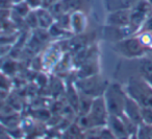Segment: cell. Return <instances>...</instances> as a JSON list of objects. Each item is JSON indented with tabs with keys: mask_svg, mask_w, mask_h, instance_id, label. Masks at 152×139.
Masks as SVG:
<instances>
[{
	"mask_svg": "<svg viewBox=\"0 0 152 139\" xmlns=\"http://www.w3.org/2000/svg\"><path fill=\"white\" fill-rule=\"evenodd\" d=\"M127 94L123 91L120 85L110 84L107 86L105 92L103 94V98L105 101L107 112L112 116L121 117L124 113L125 101Z\"/></svg>",
	"mask_w": 152,
	"mask_h": 139,
	"instance_id": "cell-1",
	"label": "cell"
},
{
	"mask_svg": "<svg viewBox=\"0 0 152 139\" xmlns=\"http://www.w3.org/2000/svg\"><path fill=\"white\" fill-rule=\"evenodd\" d=\"M127 93L128 96L142 106V108L152 110V89L144 81L134 78H130L127 85Z\"/></svg>",
	"mask_w": 152,
	"mask_h": 139,
	"instance_id": "cell-2",
	"label": "cell"
},
{
	"mask_svg": "<svg viewBox=\"0 0 152 139\" xmlns=\"http://www.w3.org/2000/svg\"><path fill=\"white\" fill-rule=\"evenodd\" d=\"M74 85L80 94H85L92 98L102 96L108 86L99 74L86 78H77Z\"/></svg>",
	"mask_w": 152,
	"mask_h": 139,
	"instance_id": "cell-3",
	"label": "cell"
},
{
	"mask_svg": "<svg viewBox=\"0 0 152 139\" xmlns=\"http://www.w3.org/2000/svg\"><path fill=\"white\" fill-rule=\"evenodd\" d=\"M87 116L90 119L91 126H102L107 124L110 114L107 112V108H106L103 95L95 97L93 99L90 111L87 114Z\"/></svg>",
	"mask_w": 152,
	"mask_h": 139,
	"instance_id": "cell-4",
	"label": "cell"
},
{
	"mask_svg": "<svg viewBox=\"0 0 152 139\" xmlns=\"http://www.w3.org/2000/svg\"><path fill=\"white\" fill-rule=\"evenodd\" d=\"M115 50L126 58H137L144 53V45L137 37H127L118 41Z\"/></svg>",
	"mask_w": 152,
	"mask_h": 139,
	"instance_id": "cell-5",
	"label": "cell"
},
{
	"mask_svg": "<svg viewBox=\"0 0 152 139\" xmlns=\"http://www.w3.org/2000/svg\"><path fill=\"white\" fill-rule=\"evenodd\" d=\"M64 53H65L64 52V49L61 47V45H59V42L49 45L45 49L43 55H40L43 65V70H46V71L54 70V68L56 67L58 62L61 61Z\"/></svg>",
	"mask_w": 152,
	"mask_h": 139,
	"instance_id": "cell-6",
	"label": "cell"
},
{
	"mask_svg": "<svg viewBox=\"0 0 152 139\" xmlns=\"http://www.w3.org/2000/svg\"><path fill=\"white\" fill-rule=\"evenodd\" d=\"M106 25L113 27H126L130 23V10H120L107 13Z\"/></svg>",
	"mask_w": 152,
	"mask_h": 139,
	"instance_id": "cell-7",
	"label": "cell"
},
{
	"mask_svg": "<svg viewBox=\"0 0 152 139\" xmlns=\"http://www.w3.org/2000/svg\"><path fill=\"white\" fill-rule=\"evenodd\" d=\"M87 25V16L83 11H76L70 14V30L73 35H83Z\"/></svg>",
	"mask_w": 152,
	"mask_h": 139,
	"instance_id": "cell-8",
	"label": "cell"
},
{
	"mask_svg": "<svg viewBox=\"0 0 152 139\" xmlns=\"http://www.w3.org/2000/svg\"><path fill=\"white\" fill-rule=\"evenodd\" d=\"M123 115H125L127 118L133 121L135 124L142 122L143 118H142V109L140 108V105L134 101L132 98L127 95L126 101H125V107H124V113Z\"/></svg>",
	"mask_w": 152,
	"mask_h": 139,
	"instance_id": "cell-9",
	"label": "cell"
},
{
	"mask_svg": "<svg viewBox=\"0 0 152 139\" xmlns=\"http://www.w3.org/2000/svg\"><path fill=\"white\" fill-rule=\"evenodd\" d=\"M37 18H38V23L39 28H43V30H49L51 25L55 22L54 16L51 14L48 7H40V9L36 10Z\"/></svg>",
	"mask_w": 152,
	"mask_h": 139,
	"instance_id": "cell-10",
	"label": "cell"
},
{
	"mask_svg": "<svg viewBox=\"0 0 152 139\" xmlns=\"http://www.w3.org/2000/svg\"><path fill=\"white\" fill-rule=\"evenodd\" d=\"M139 0H104V7L110 12L120 11V10H131Z\"/></svg>",
	"mask_w": 152,
	"mask_h": 139,
	"instance_id": "cell-11",
	"label": "cell"
},
{
	"mask_svg": "<svg viewBox=\"0 0 152 139\" xmlns=\"http://www.w3.org/2000/svg\"><path fill=\"white\" fill-rule=\"evenodd\" d=\"M48 33L50 35V38H57V39H61V38H68V37H72L73 34H72L70 30H65L64 27H61V25L54 22L52 25L49 27Z\"/></svg>",
	"mask_w": 152,
	"mask_h": 139,
	"instance_id": "cell-12",
	"label": "cell"
},
{
	"mask_svg": "<svg viewBox=\"0 0 152 139\" xmlns=\"http://www.w3.org/2000/svg\"><path fill=\"white\" fill-rule=\"evenodd\" d=\"M19 38V34L16 32L0 33V45L1 46H14Z\"/></svg>",
	"mask_w": 152,
	"mask_h": 139,
	"instance_id": "cell-13",
	"label": "cell"
},
{
	"mask_svg": "<svg viewBox=\"0 0 152 139\" xmlns=\"http://www.w3.org/2000/svg\"><path fill=\"white\" fill-rule=\"evenodd\" d=\"M17 69H18V63H17L16 60L5 59L4 62H3V64H2V66H1L0 72L10 78V76L16 74Z\"/></svg>",
	"mask_w": 152,
	"mask_h": 139,
	"instance_id": "cell-14",
	"label": "cell"
},
{
	"mask_svg": "<svg viewBox=\"0 0 152 139\" xmlns=\"http://www.w3.org/2000/svg\"><path fill=\"white\" fill-rule=\"evenodd\" d=\"M31 11H32V10L30 9L29 7H28V4L26 3V1L19 3V4H15L13 7V9H12V12H13V14L17 15L18 17H20V18H23V19H25V17Z\"/></svg>",
	"mask_w": 152,
	"mask_h": 139,
	"instance_id": "cell-15",
	"label": "cell"
},
{
	"mask_svg": "<svg viewBox=\"0 0 152 139\" xmlns=\"http://www.w3.org/2000/svg\"><path fill=\"white\" fill-rule=\"evenodd\" d=\"M25 24L28 26L29 28H31L32 30L39 28V23H38V18H37V14L34 11H31L24 19Z\"/></svg>",
	"mask_w": 152,
	"mask_h": 139,
	"instance_id": "cell-16",
	"label": "cell"
},
{
	"mask_svg": "<svg viewBox=\"0 0 152 139\" xmlns=\"http://www.w3.org/2000/svg\"><path fill=\"white\" fill-rule=\"evenodd\" d=\"M25 1L32 11L44 7V0H25Z\"/></svg>",
	"mask_w": 152,
	"mask_h": 139,
	"instance_id": "cell-17",
	"label": "cell"
},
{
	"mask_svg": "<svg viewBox=\"0 0 152 139\" xmlns=\"http://www.w3.org/2000/svg\"><path fill=\"white\" fill-rule=\"evenodd\" d=\"M13 46H1L0 45V59L5 58L9 55V53H11Z\"/></svg>",
	"mask_w": 152,
	"mask_h": 139,
	"instance_id": "cell-18",
	"label": "cell"
},
{
	"mask_svg": "<svg viewBox=\"0 0 152 139\" xmlns=\"http://www.w3.org/2000/svg\"><path fill=\"white\" fill-rule=\"evenodd\" d=\"M13 7L11 0H0V10H12Z\"/></svg>",
	"mask_w": 152,
	"mask_h": 139,
	"instance_id": "cell-19",
	"label": "cell"
},
{
	"mask_svg": "<svg viewBox=\"0 0 152 139\" xmlns=\"http://www.w3.org/2000/svg\"><path fill=\"white\" fill-rule=\"evenodd\" d=\"M12 1V3H13V5H15V4H19V3H21V2H24L25 0H11Z\"/></svg>",
	"mask_w": 152,
	"mask_h": 139,
	"instance_id": "cell-20",
	"label": "cell"
},
{
	"mask_svg": "<svg viewBox=\"0 0 152 139\" xmlns=\"http://www.w3.org/2000/svg\"><path fill=\"white\" fill-rule=\"evenodd\" d=\"M147 1H148V2H149V3H150V4H151V5H152V0H147Z\"/></svg>",
	"mask_w": 152,
	"mask_h": 139,
	"instance_id": "cell-21",
	"label": "cell"
}]
</instances>
